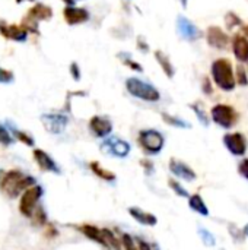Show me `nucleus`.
I'll return each instance as SVG.
<instances>
[{"mask_svg": "<svg viewBox=\"0 0 248 250\" xmlns=\"http://www.w3.org/2000/svg\"><path fill=\"white\" fill-rule=\"evenodd\" d=\"M210 76L216 86L225 92H231L237 86L234 66L228 59H218L210 66Z\"/></svg>", "mask_w": 248, "mask_h": 250, "instance_id": "f257e3e1", "label": "nucleus"}, {"mask_svg": "<svg viewBox=\"0 0 248 250\" xmlns=\"http://www.w3.org/2000/svg\"><path fill=\"white\" fill-rule=\"evenodd\" d=\"M32 185H35V179L23 176L19 170H9L0 180V189L10 198H16L22 190L32 188Z\"/></svg>", "mask_w": 248, "mask_h": 250, "instance_id": "f03ea898", "label": "nucleus"}, {"mask_svg": "<svg viewBox=\"0 0 248 250\" xmlns=\"http://www.w3.org/2000/svg\"><path fill=\"white\" fill-rule=\"evenodd\" d=\"M126 89L130 95L137 100L148 101V103H158L161 100V92L156 86L149 82H145L136 76L126 79Z\"/></svg>", "mask_w": 248, "mask_h": 250, "instance_id": "7ed1b4c3", "label": "nucleus"}, {"mask_svg": "<svg viewBox=\"0 0 248 250\" xmlns=\"http://www.w3.org/2000/svg\"><path fill=\"white\" fill-rule=\"evenodd\" d=\"M137 144L145 151V154H148V155H156V154H159L164 149L165 138L156 129H145V130H140L139 132Z\"/></svg>", "mask_w": 248, "mask_h": 250, "instance_id": "20e7f679", "label": "nucleus"}, {"mask_svg": "<svg viewBox=\"0 0 248 250\" xmlns=\"http://www.w3.org/2000/svg\"><path fill=\"white\" fill-rule=\"evenodd\" d=\"M210 117L213 120L215 125H218L219 127H224V129H231L237 125L238 122V113L237 110L229 105V104H216L212 107L210 110Z\"/></svg>", "mask_w": 248, "mask_h": 250, "instance_id": "39448f33", "label": "nucleus"}, {"mask_svg": "<svg viewBox=\"0 0 248 250\" xmlns=\"http://www.w3.org/2000/svg\"><path fill=\"white\" fill-rule=\"evenodd\" d=\"M53 16V10L50 6H45L42 3L35 4L32 9H29L28 15L22 21V26L26 31L38 32V21H48Z\"/></svg>", "mask_w": 248, "mask_h": 250, "instance_id": "423d86ee", "label": "nucleus"}, {"mask_svg": "<svg viewBox=\"0 0 248 250\" xmlns=\"http://www.w3.org/2000/svg\"><path fill=\"white\" fill-rule=\"evenodd\" d=\"M42 196V188L41 186H32L29 189H26L19 201V211L23 217H32L34 209L39 201V198Z\"/></svg>", "mask_w": 248, "mask_h": 250, "instance_id": "0eeeda50", "label": "nucleus"}, {"mask_svg": "<svg viewBox=\"0 0 248 250\" xmlns=\"http://www.w3.org/2000/svg\"><path fill=\"white\" fill-rule=\"evenodd\" d=\"M130 144L117 136H110L101 144V151L115 158H126L130 154Z\"/></svg>", "mask_w": 248, "mask_h": 250, "instance_id": "6e6552de", "label": "nucleus"}, {"mask_svg": "<svg viewBox=\"0 0 248 250\" xmlns=\"http://www.w3.org/2000/svg\"><path fill=\"white\" fill-rule=\"evenodd\" d=\"M224 145L235 157H244L247 152V138L241 132L227 133L224 136Z\"/></svg>", "mask_w": 248, "mask_h": 250, "instance_id": "1a4fd4ad", "label": "nucleus"}, {"mask_svg": "<svg viewBox=\"0 0 248 250\" xmlns=\"http://www.w3.org/2000/svg\"><path fill=\"white\" fill-rule=\"evenodd\" d=\"M42 120V125L45 127L47 132L53 133V135H60L64 132L67 123H69V119L66 114H61V113H48V114H42L41 117Z\"/></svg>", "mask_w": 248, "mask_h": 250, "instance_id": "9d476101", "label": "nucleus"}, {"mask_svg": "<svg viewBox=\"0 0 248 250\" xmlns=\"http://www.w3.org/2000/svg\"><path fill=\"white\" fill-rule=\"evenodd\" d=\"M177 31L186 41H196L202 37V31L197 28V25L183 15L177 18Z\"/></svg>", "mask_w": 248, "mask_h": 250, "instance_id": "9b49d317", "label": "nucleus"}, {"mask_svg": "<svg viewBox=\"0 0 248 250\" xmlns=\"http://www.w3.org/2000/svg\"><path fill=\"white\" fill-rule=\"evenodd\" d=\"M206 41L210 47H213L216 50H225L228 47L231 38L221 26L213 25L206 29Z\"/></svg>", "mask_w": 248, "mask_h": 250, "instance_id": "f8f14e48", "label": "nucleus"}, {"mask_svg": "<svg viewBox=\"0 0 248 250\" xmlns=\"http://www.w3.org/2000/svg\"><path fill=\"white\" fill-rule=\"evenodd\" d=\"M89 130L96 138H107L113 132V123L108 117L104 116H94L89 120Z\"/></svg>", "mask_w": 248, "mask_h": 250, "instance_id": "ddd939ff", "label": "nucleus"}, {"mask_svg": "<svg viewBox=\"0 0 248 250\" xmlns=\"http://www.w3.org/2000/svg\"><path fill=\"white\" fill-rule=\"evenodd\" d=\"M170 171L177 177V179H183L186 182H194L197 179V174L196 171L186 163L180 161V160H175V158H171L170 160Z\"/></svg>", "mask_w": 248, "mask_h": 250, "instance_id": "4468645a", "label": "nucleus"}, {"mask_svg": "<svg viewBox=\"0 0 248 250\" xmlns=\"http://www.w3.org/2000/svg\"><path fill=\"white\" fill-rule=\"evenodd\" d=\"M63 16L64 21L69 25H79V23H85L89 21L91 15L86 9L83 7H76V6H66L63 10Z\"/></svg>", "mask_w": 248, "mask_h": 250, "instance_id": "2eb2a0df", "label": "nucleus"}, {"mask_svg": "<svg viewBox=\"0 0 248 250\" xmlns=\"http://www.w3.org/2000/svg\"><path fill=\"white\" fill-rule=\"evenodd\" d=\"M232 53L240 63H248V38L243 34H235L231 40Z\"/></svg>", "mask_w": 248, "mask_h": 250, "instance_id": "dca6fc26", "label": "nucleus"}, {"mask_svg": "<svg viewBox=\"0 0 248 250\" xmlns=\"http://www.w3.org/2000/svg\"><path fill=\"white\" fill-rule=\"evenodd\" d=\"M34 158L37 161V164L39 166V168L42 171H50V173H56L60 174V168L57 166V163L42 149H35L34 151Z\"/></svg>", "mask_w": 248, "mask_h": 250, "instance_id": "f3484780", "label": "nucleus"}, {"mask_svg": "<svg viewBox=\"0 0 248 250\" xmlns=\"http://www.w3.org/2000/svg\"><path fill=\"white\" fill-rule=\"evenodd\" d=\"M0 34L9 40H15V41H25L28 37V31L23 26L6 25V23H0Z\"/></svg>", "mask_w": 248, "mask_h": 250, "instance_id": "a211bd4d", "label": "nucleus"}, {"mask_svg": "<svg viewBox=\"0 0 248 250\" xmlns=\"http://www.w3.org/2000/svg\"><path fill=\"white\" fill-rule=\"evenodd\" d=\"M129 214L132 215L133 220H136V221H137L139 224H142V226L153 227V226L158 224V218H156L153 214L146 212V211H143V209H140V208L132 207V208H129Z\"/></svg>", "mask_w": 248, "mask_h": 250, "instance_id": "6ab92c4d", "label": "nucleus"}, {"mask_svg": "<svg viewBox=\"0 0 248 250\" xmlns=\"http://www.w3.org/2000/svg\"><path fill=\"white\" fill-rule=\"evenodd\" d=\"M155 59H156L158 64L161 66L162 72L167 75V78L172 79V78L175 76V67H174L172 62L170 60V57H168L162 50H156V51H155Z\"/></svg>", "mask_w": 248, "mask_h": 250, "instance_id": "aec40b11", "label": "nucleus"}, {"mask_svg": "<svg viewBox=\"0 0 248 250\" xmlns=\"http://www.w3.org/2000/svg\"><path fill=\"white\" fill-rule=\"evenodd\" d=\"M189 207H190L194 212H197L199 215H202V217H209V208H208V205L205 204V199H203L199 193H194V195H191V196L189 198Z\"/></svg>", "mask_w": 248, "mask_h": 250, "instance_id": "412c9836", "label": "nucleus"}, {"mask_svg": "<svg viewBox=\"0 0 248 250\" xmlns=\"http://www.w3.org/2000/svg\"><path fill=\"white\" fill-rule=\"evenodd\" d=\"M102 246L107 250H121L120 240L114 236V233L108 229H102Z\"/></svg>", "mask_w": 248, "mask_h": 250, "instance_id": "4be33fe9", "label": "nucleus"}, {"mask_svg": "<svg viewBox=\"0 0 248 250\" xmlns=\"http://www.w3.org/2000/svg\"><path fill=\"white\" fill-rule=\"evenodd\" d=\"M79 230L92 242L98 243L102 246V229H98L95 226H89V224H83L79 227Z\"/></svg>", "mask_w": 248, "mask_h": 250, "instance_id": "5701e85b", "label": "nucleus"}, {"mask_svg": "<svg viewBox=\"0 0 248 250\" xmlns=\"http://www.w3.org/2000/svg\"><path fill=\"white\" fill-rule=\"evenodd\" d=\"M89 168L92 170V173L95 176H98L99 179H102L105 182H114L115 180V174L111 173V171H108L107 168H104L98 161H91L89 163Z\"/></svg>", "mask_w": 248, "mask_h": 250, "instance_id": "b1692460", "label": "nucleus"}, {"mask_svg": "<svg viewBox=\"0 0 248 250\" xmlns=\"http://www.w3.org/2000/svg\"><path fill=\"white\" fill-rule=\"evenodd\" d=\"M117 57L123 62V64H124V66L130 67L132 70L139 72V73H142V72H143V66H142L139 62H136V60L132 57V54H130V53H127V51H120V53L117 54Z\"/></svg>", "mask_w": 248, "mask_h": 250, "instance_id": "393cba45", "label": "nucleus"}, {"mask_svg": "<svg viewBox=\"0 0 248 250\" xmlns=\"http://www.w3.org/2000/svg\"><path fill=\"white\" fill-rule=\"evenodd\" d=\"M161 116H162V120L170 126L180 127V129H190L191 127V125L189 122H186V120H183V119H180L177 116H172V114H168V113H162Z\"/></svg>", "mask_w": 248, "mask_h": 250, "instance_id": "a878e982", "label": "nucleus"}, {"mask_svg": "<svg viewBox=\"0 0 248 250\" xmlns=\"http://www.w3.org/2000/svg\"><path fill=\"white\" fill-rule=\"evenodd\" d=\"M190 107H191V110L194 111V114H196V117L199 119V122H200L203 126H209L210 119H209V116L206 114V111H205L203 105H202L200 103H194V104H191Z\"/></svg>", "mask_w": 248, "mask_h": 250, "instance_id": "bb28decb", "label": "nucleus"}, {"mask_svg": "<svg viewBox=\"0 0 248 250\" xmlns=\"http://www.w3.org/2000/svg\"><path fill=\"white\" fill-rule=\"evenodd\" d=\"M225 25L228 29H234V28H238V26H243V19L235 13V12H228L225 15Z\"/></svg>", "mask_w": 248, "mask_h": 250, "instance_id": "cd10ccee", "label": "nucleus"}, {"mask_svg": "<svg viewBox=\"0 0 248 250\" xmlns=\"http://www.w3.org/2000/svg\"><path fill=\"white\" fill-rule=\"evenodd\" d=\"M235 79H237V85H241V86L248 85L247 69L243 64H238L237 66V69H235Z\"/></svg>", "mask_w": 248, "mask_h": 250, "instance_id": "c85d7f7f", "label": "nucleus"}, {"mask_svg": "<svg viewBox=\"0 0 248 250\" xmlns=\"http://www.w3.org/2000/svg\"><path fill=\"white\" fill-rule=\"evenodd\" d=\"M170 188L175 192V195H178V196H181V198H190V195H189V192L180 185V182H177V180H174V179H170Z\"/></svg>", "mask_w": 248, "mask_h": 250, "instance_id": "c756f323", "label": "nucleus"}, {"mask_svg": "<svg viewBox=\"0 0 248 250\" xmlns=\"http://www.w3.org/2000/svg\"><path fill=\"white\" fill-rule=\"evenodd\" d=\"M199 234H200V239L203 240V243L206 245V246H215V243H216V240H215V236L210 233V231H208L206 229H200L199 230Z\"/></svg>", "mask_w": 248, "mask_h": 250, "instance_id": "7c9ffc66", "label": "nucleus"}, {"mask_svg": "<svg viewBox=\"0 0 248 250\" xmlns=\"http://www.w3.org/2000/svg\"><path fill=\"white\" fill-rule=\"evenodd\" d=\"M0 144L4 145V146L13 144V138H12L10 132L4 126H1V125H0Z\"/></svg>", "mask_w": 248, "mask_h": 250, "instance_id": "2f4dec72", "label": "nucleus"}, {"mask_svg": "<svg viewBox=\"0 0 248 250\" xmlns=\"http://www.w3.org/2000/svg\"><path fill=\"white\" fill-rule=\"evenodd\" d=\"M121 245H123L124 250H139L136 242L133 240V237L130 234H123L121 236Z\"/></svg>", "mask_w": 248, "mask_h": 250, "instance_id": "473e14b6", "label": "nucleus"}, {"mask_svg": "<svg viewBox=\"0 0 248 250\" xmlns=\"http://www.w3.org/2000/svg\"><path fill=\"white\" fill-rule=\"evenodd\" d=\"M32 218H34L35 224H38V226H44V224L47 223L45 211H44V209H42L41 207H38V208L35 209V212L32 214Z\"/></svg>", "mask_w": 248, "mask_h": 250, "instance_id": "72a5a7b5", "label": "nucleus"}, {"mask_svg": "<svg viewBox=\"0 0 248 250\" xmlns=\"http://www.w3.org/2000/svg\"><path fill=\"white\" fill-rule=\"evenodd\" d=\"M136 48H137L140 53H143V54L149 53V50H151V47H149V44L146 42V40H145L143 37H140V35L136 38Z\"/></svg>", "mask_w": 248, "mask_h": 250, "instance_id": "f704fd0d", "label": "nucleus"}, {"mask_svg": "<svg viewBox=\"0 0 248 250\" xmlns=\"http://www.w3.org/2000/svg\"><path fill=\"white\" fill-rule=\"evenodd\" d=\"M13 133H15V136H16L20 142H23L25 145H28V146H32V145H34V139H32L31 136H28L26 133H23V132H18V130H15Z\"/></svg>", "mask_w": 248, "mask_h": 250, "instance_id": "c9c22d12", "label": "nucleus"}, {"mask_svg": "<svg viewBox=\"0 0 248 250\" xmlns=\"http://www.w3.org/2000/svg\"><path fill=\"white\" fill-rule=\"evenodd\" d=\"M12 81H13V73L10 70L0 67V83H10Z\"/></svg>", "mask_w": 248, "mask_h": 250, "instance_id": "e433bc0d", "label": "nucleus"}, {"mask_svg": "<svg viewBox=\"0 0 248 250\" xmlns=\"http://www.w3.org/2000/svg\"><path fill=\"white\" fill-rule=\"evenodd\" d=\"M202 91L206 95H212L213 94V86H212V81L209 78H203L202 81Z\"/></svg>", "mask_w": 248, "mask_h": 250, "instance_id": "4c0bfd02", "label": "nucleus"}, {"mask_svg": "<svg viewBox=\"0 0 248 250\" xmlns=\"http://www.w3.org/2000/svg\"><path fill=\"white\" fill-rule=\"evenodd\" d=\"M238 173L248 180V158H244L240 164H238Z\"/></svg>", "mask_w": 248, "mask_h": 250, "instance_id": "58836bf2", "label": "nucleus"}, {"mask_svg": "<svg viewBox=\"0 0 248 250\" xmlns=\"http://www.w3.org/2000/svg\"><path fill=\"white\" fill-rule=\"evenodd\" d=\"M70 75L75 81H79L80 79V69H79V64L76 62H73L70 64Z\"/></svg>", "mask_w": 248, "mask_h": 250, "instance_id": "ea45409f", "label": "nucleus"}, {"mask_svg": "<svg viewBox=\"0 0 248 250\" xmlns=\"http://www.w3.org/2000/svg\"><path fill=\"white\" fill-rule=\"evenodd\" d=\"M140 164H142V167L145 168V173H146V174H152V173L155 171V168H153V163H152L151 160H142V161H140Z\"/></svg>", "mask_w": 248, "mask_h": 250, "instance_id": "a19ab883", "label": "nucleus"}, {"mask_svg": "<svg viewBox=\"0 0 248 250\" xmlns=\"http://www.w3.org/2000/svg\"><path fill=\"white\" fill-rule=\"evenodd\" d=\"M137 248H139V250H153L152 249V246H151L148 242H145V240H142V239L137 240Z\"/></svg>", "mask_w": 248, "mask_h": 250, "instance_id": "79ce46f5", "label": "nucleus"}, {"mask_svg": "<svg viewBox=\"0 0 248 250\" xmlns=\"http://www.w3.org/2000/svg\"><path fill=\"white\" fill-rule=\"evenodd\" d=\"M241 34L246 35L248 38V25H243V29H241Z\"/></svg>", "mask_w": 248, "mask_h": 250, "instance_id": "37998d69", "label": "nucleus"}, {"mask_svg": "<svg viewBox=\"0 0 248 250\" xmlns=\"http://www.w3.org/2000/svg\"><path fill=\"white\" fill-rule=\"evenodd\" d=\"M64 3H67V6H73V3H75V0H63Z\"/></svg>", "mask_w": 248, "mask_h": 250, "instance_id": "c03bdc74", "label": "nucleus"}, {"mask_svg": "<svg viewBox=\"0 0 248 250\" xmlns=\"http://www.w3.org/2000/svg\"><path fill=\"white\" fill-rule=\"evenodd\" d=\"M180 1H181L183 7H187V3H189V0H180Z\"/></svg>", "mask_w": 248, "mask_h": 250, "instance_id": "a18cd8bd", "label": "nucleus"}, {"mask_svg": "<svg viewBox=\"0 0 248 250\" xmlns=\"http://www.w3.org/2000/svg\"><path fill=\"white\" fill-rule=\"evenodd\" d=\"M244 234H246V236H248V224L246 226V229H244Z\"/></svg>", "mask_w": 248, "mask_h": 250, "instance_id": "49530a36", "label": "nucleus"}, {"mask_svg": "<svg viewBox=\"0 0 248 250\" xmlns=\"http://www.w3.org/2000/svg\"><path fill=\"white\" fill-rule=\"evenodd\" d=\"M20 1H23V0H16V3H20ZM31 1V0H29Z\"/></svg>", "mask_w": 248, "mask_h": 250, "instance_id": "de8ad7c7", "label": "nucleus"}, {"mask_svg": "<svg viewBox=\"0 0 248 250\" xmlns=\"http://www.w3.org/2000/svg\"><path fill=\"white\" fill-rule=\"evenodd\" d=\"M153 250H158V249H153Z\"/></svg>", "mask_w": 248, "mask_h": 250, "instance_id": "09e8293b", "label": "nucleus"}]
</instances>
